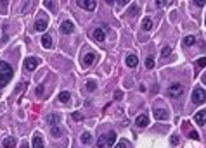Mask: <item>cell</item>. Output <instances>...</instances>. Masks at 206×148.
<instances>
[{"label":"cell","mask_w":206,"mask_h":148,"mask_svg":"<svg viewBox=\"0 0 206 148\" xmlns=\"http://www.w3.org/2000/svg\"><path fill=\"white\" fill-rule=\"evenodd\" d=\"M12 74H14L12 67H11L7 62L0 60V88H4L5 84L12 79Z\"/></svg>","instance_id":"cell-1"},{"label":"cell","mask_w":206,"mask_h":148,"mask_svg":"<svg viewBox=\"0 0 206 148\" xmlns=\"http://www.w3.org/2000/svg\"><path fill=\"white\" fill-rule=\"evenodd\" d=\"M184 95V86L179 83L171 84L170 88H168V96H171V98H179V96Z\"/></svg>","instance_id":"cell-2"},{"label":"cell","mask_w":206,"mask_h":148,"mask_svg":"<svg viewBox=\"0 0 206 148\" xmlns=\"http://www.w3.org/2000/svg\"><path fill=\"white\" fill-rule=\"evenodd\" d=\"M192 102L196 105L203 103V102H206V92L203 90V88H196L192 92Z\"/></svg>","instance_id":"cell-3"},{"label":"cell","mask_w":206,"mask_h":148,"mask_svg":"<svg viewBox=\"0 0 206 148\" xmlns=\"http://www.w3.org/2000/svg\"><path fill=\"white\" fill-rule=\"evenodd\" d=\"M76 4H78L82 9L88 10V12L95 10V7H97V2H95V0H76Z\"/></svg>","instance_id":"cell-4"},{"label":"cell","mask_w":206,"mask_h":148,"mask_svg":"<svg viewBox=\"0 0 206 148\" xmlns=\"http://www.w3.org/2000/svg\"><path fill=\"white\" fill-rule=\"evenodd\" d=\"M47 24H48V19L45 16H38V19L35 21V29L42 33V31L47 29Z\"/></svg>","instance_id":"cell-5"},{"label":"cell","mask_w":206,"mask_h":148,"mask_svg":"<svg viewBox=\"0 0 206 148\" xmlns=\"http://www.w3.org/2000/svg\"><path fill=\"white\" fill-rule=\"evenodd\" d=\"M40 60L36 59V57H28L26 60H24V69L26 71H35L36 67H38Z\"/></svg>","instance_id":"cell-6"},{"label":"cell","mask_w":206,"mask_h":148,"mask_svg":"<svg viewBox=\"0 0 206 148\" xmlns=\"http://www.w3.org/2000/svg\"><path fill=\"white\" fill-rule=\"evenodd\" d=\"M73 31H75V24H73L69 19L62 21V24H61V33H64V35H69V33H73Z\"/></svg>","instance_id":"cell-7"},{"label":"cell","mask_w":206,"mask_h":148,"mask_svg":"<svg viewBox=\"0 0 206 148\" xmlns=\"http://www.w3.org/2000/svg\"><path fill=\"white\" fill-rule=\"evenodd\" d=\"M94 60H95V53H87V55H83V59H82V67L83 69H87V67H90V65L94 64Z\"/></svg>","instance_id":"cell-8"},{"label":"cell","mask_w":206,"mask_h":148,"mask_svg":"<svg viewBox=\"0 0 206 148\" xmlns=\"http://www.w3.org/2000/svg\"><path fill=\"white\" fill-rule=\"evenodd\" d=\"M92 38L95 40V41H104V38H106L104 29H102V28H95V29L92 31Z\"/></svg>","instance_id":"cell-9"},{"label":"cell","mask_w":206,"mask_h":148,"mask_svg":"<svg viewBox=\"0 0 206 148\" xmlns=\"http://www.w3.org/2000/svg\"><path fill=\"white\" fill-rule=\"evenodd\" d=\"M153 114H154V117L158 119V121H166L168 119V110H165V109H156Z\"/></svg>","instance_id":"cell-10"},{"label":"cell","mask_w":206,"mask_h":148,"mask_svg":"<svg viewBox=\"0 0 206 148\" xmlns=\"http://www.w3.org/2000/svg\"><path fill=\"white\" fill-rule=\"evenodd\" d=\"M135 124L139 127H145V126H149V115H145V114H142V115H139L135 121Z\"/></svg>","instance_id":"cell-11"},{"label":"cell","mask_w":206,"mask_h":148,"mask_svg":"<svg viewBox=\"0 0 206 148\" xmlns=\"http://www.w3.org/2000/svg\"><path fill=\"white\" fill-rule=\"evenodd\" d=\"M194 119H196V122L199 124V126H203L206 122V110H199V112L194 114Z\"/></svg>","instance_id":"cell-12"},{"label":"cell","mask_w":206,"mask_h":148,"mask_svg":"<svg viewBox=\"0 0 206 148\" xmlns=\"http://www.w3.org/2000/svg\"><path fill=\"white\" fill-rule=\"evenodd\" d=\"M139 12H141V7H139V5H132L125 16H127V18H135V16H139Z\"/></svg>","instance_id":"cell-13"},{"label":"cell","mask_w":206,"mask_h":148,"mask_svg":"<svg viewBox=\"0 0 206 148\" xmlns=\"http://www.w3.org/2000/svg\"><path fill=\"white\" fill-rule=\"evenodd\" d=\"M125 62H127L128 67H132V69H133V67H137V64H139V59H137L135 55H128L127 59H125Z\"/></svg>","instance_id":"cell-14"},{"label":"cell","mask_w":206,"mask_h":148,"mask_svg":"<svg viewBox=\"0 0 206 148\" xmlns=\"http://www.w3.org/2000/svg\"><path fill=\"white\" fill-rule=\"evenodd\" d=\"M33 148H44V138L40 134L33 136Z\"/></svg>","instance_id":"cell-15"},{"label":"cell","mask_w":206,"mask_h":148,"mask_svg":"<svg viewBox=\"0 0 206 148\" xmlns=\"http://www.w3.org/2000/svg\"><path fill=\"white\" fill-rule=\"evenodd\" d=\"M42 45H44L45 48H52V38H50V35L42 36Z\"/></svg>","instance_id":"cell-16"},{"label":"cell","mask_w":206,"mask_h":148,"mask_svg":"<svg viewBox=\"0 0 206 148\" xmlns=\"http://www.w3.org/2000/svg\"><path fill=\"white\" fill-rule=\"evenodd\" d=\"M2 146L4 148H16V141H14V138H5Z\"/></svg>","instance_id":"cell-17"},{"label":"cell","mask_w":206,"mask_h":148,"mask_svg":"<svg viewBox=\"0 0 206 148\" xmlns=\"http://www.w3.org/2000/svg\"><path fill=\"white\" fill-rule=\"evenodd\" d=\"M142 28H144L145 31L153 29V19H151V18H145L144 21H142Z\"/></svg>","instance_id":"cell-18"},{"label":"cell","mask_w":206,"mask_h":148,"mask_svg":"<svg viewBox=\"0 0 206 148\" xmlns=\"http://www.w3.org/2000/svg\"><path fill=\"white\" fill-rule=\"evenodd\" d=\"M80 139H82V143H90V141H92V134H90L88 131H85V133H82Z\"/></svg>","instance_id":"cell-19"},{"label":"cell","mask_w":206,"mask_h":148,"mask_svg":"<svg viewBox=\"0 0 206 148\" xmlns=\"http://www.w3.org/2000/svg\"><path fill=\"white\" fill-rule=\"evenodd\" d=\"M47 121H48L50 126H56L57 122H59V115H57V114H50V115L47 117Z\"/></svg>","instance_id":"cell-20"},{"label":"cell","mask_w":206,"mask_h":148,"mask_svg":"<svg viewBox=\"0 0 206 148\" xmlns=\"http://www.w3.org/2000/svg\"><path fill=\"white\" fill-rule=\"evenodd\" d=\"M106 138H107V145H114V141H116V133H114V131H111V133H107V136H106Z\"/></svg>","instance_id":"cell-21"},{"label":"cell","mask_w":206,"mask_h":148,"mask_svg":"<svg viewBox=\"0 0 206 148\" xmlns=\"http://www.w3.org/2000/svg\"><path fill=\"white\" fill-rule=\"evenodd\" d=\"M50 134H52L54 138H59V136H62V131H61V127L52 126V129H50Z\"/></svg>","instance_id":"cell-22"},{"label":"cell","mask_w":206,"mask_h":148,"mask_svg":"<svg viewBox=\"0 0 206 148\" xmlns=\"http://www.w3.org/2000/svg\"><path fill=\"white\" fill-rule=\"evenodd\" d=\"M69 93L68 92H62V93H59V102H62V103H66V102H69Z\"/></svg>","instance_id":"cell-23"},{"label":"cell","mask_w":206,"mask_h":148,"mask_svg":"<svg viewBox=\"0 0 206 148\" xmlns=\"http://www.w3.org/2000/svg\"><path fill=\"white\" fill-rule=\"evenodd\" d=\"M196 43V38H194V36H185L184 38V45L185 47H191V45H194Z\"/></svg>","instance_id":"cell-24"},{"label":"cell","mask_w":206,"mask_h":148,"mask_svg":"<svg viewBox=\"0 0 206 148\" xmlns=\"http://www.w3.org/2000/svg\"><path fill=\"white\" fill-rule=\"evenodd\" d=\"M45 5H47V9L50 12H56V2L54 0H45Z\"/></svg>","instance_id":"cell-25"},{"label":"cell","mask_w":206,"mask_h":148,"mask_svg":"<svg viewBox=\"0 0 206 148\" xmlns=\"http://www.w3.org/2000/svg\"><path fill=\"white\" fill-rule=\"evenodd\" d=\"M106 141H107V138H106V136H101V138L97 139V148H104L106 145H107Z\"/></svg>","instance_id":"cell-26"},{"label":"cell","mask_w":206,"mask_h":148,"mask_svg":"<svg viewBox=\"0 0 206 148\" xmlns=\"http://www.w3.org/2000/svg\"><path fill=\"white\" fill-rule=\"evenodd\" d=\"M85 88H87L88 92H95L97 84H95V81H87V84H85Z\"/></svg>","instance_id":"cell-27"},{"label":"cell","mask_w":206,"mask_h":148,"mask_svg":"<svg viewBox=\"0 0 206 148\" xmlns=\"http://www.w3.org/2000/svg\"><path fill=\"white\" fill-rule=\"evenodd\" d=\"M154 64H156V62H154L153 57H147V59H145V67H147V69H153Z\"/></svg>","instance_id":"cell-28"},{"label":"cell","mask_w":206,"mask_h":148,"mask_svg":"<svg viewBox=\"0 0 206 148\" xmlns=\"http://www.w3.org/2000/svg\"><path fill=\"white\" fill-rule=\"evenodd\" d=\"M196 65L199 67V69H203L206 65V57H201V59H197V62H196Z\"/></svg>","instance_id":"cell-29"},{"label":"cell","mask_w":206,"mask_h":148,"mask_svg":"<svg viewBox=\"0 0 206 148\" xmlns=\"http://www.w3.org/2000/svg\"><path fill=\"white\" fill-rule=\"evenodd\" d=\"M173 0H156V4L159 5V7H165V5H168V4H171Z\"/></svg>","instance_id":"cell-30"},{"label":"cell","mask_w":206,"mask_h":148,"mask_svg":"<svg viewBox=\"0 0 206 148\" xmlns=\"http://www.w3.org/2000/svg\"><path fill=\"white\" fill-rule=\"evenodd\" d=\"M170 53H171V48H170V47H165V48L161 50V57H168Z\"/></svg>","instance_id":"cell-31"},{"label":"cell","mask_w":206,"mask_h":148,"mask_svg":"<svg viewBox=\"0 0 206 148\" xmlns=\"http://www.w3.org/2000/svg\"><path fill=\"white\" fill-rule=\"evenodd\" d=\"M189 138H191V139H196V141H197V139H199L197 131H189Z\"/></svg>","instance_id":"cell-32"},{"label":"cell","mask_w":206,"mask_h":148,"mask_svg":"<svg viewBox=\"0 0 206 148\" xmlns=\"http://www.w3.org/2000/svg\"><path fill=\"white\" fill-rule=\"evenodd\" d=\"M71 117L75 119V121H82V119H83V115H82L80 112H73V114H71Z\"/></svg>","instance_id":"cell-33"},{"label":"cell","mask_w":206,"mask_h":148,"mask_svg":"<svg viewBox=\"0 0 206 148\" xmlns=\"http://www.w3.org/2000/svg\"><path fill=\"white\" fill-rule=\"evenodd\" d=\"M170 143L173 145V146H177V145H179V136H177V134H173V136L170 138Z\"/></svg>","instance_id":"cell-34"},{"label":"cell","mask_w":206,"mask_h":148,"mask_svg":"<svg viewBox=\"0 0 206 148\" xmlns=\"http://www.w3.org/2000/svg\"><path fill=\"white\" fill-rule=\"evenodd\" d=\"M114 148H127V141H125V139H121V141H118V143L114 145Z\"/></svg>","instance_id":"cell-35"},{"label":"cell","mask_w":206,"mask_h":148,"mask_svg":"<svg viewBox=\"0 0 206 148\" xmlns=\"http://www.w3.org/2000/svg\"><path fill=\"white\" fill-rule=\"evenodd\" d=\"M204 4H206V0H194V5H196V7H203Z\"/></svg>","instance_id":"cell-36"},{"label":"cell","mask_w":206,"mask_h":148,"mask_svg":"<svg viewBox=\"0 0 206 148\" xmlns=\"http://www.w3.org/2000/svg\"><path fill=\"white\" fill-rule=\"evenodd\" d=\"M36 96H44V86H42V84L36 88Z\"/></svg>","instance_id":"cell-37"},{"label":"cell","mask_w":206,"mask_h":148,"mask_svg":"<svg viewBox=\"0 0 206 148\" xmlns=\"http://www.w3.org/2000/svg\"><path fill=\"white\" fill-rule=\"evenodd\" d=\"M114 98H116V100H121V98H123V93L121 92H116V93H114Z\"/></svg>","instance_id":"cell-38"},{"label":"cell","mask_w":206,"mask_h":148,"mask_svg":"<svg viewBox=\"0 0 206 148\" xmlns=\"http://www.w3.org/2000/svg\"><path fill=\"white\" fill-rule=\"evenodd\" d=\"M116 2H118V5H127L130 0H116Z\"/></svg>","instance_id":"cell-39"},{"label":"cell","mask_w":206,"mask_h":148,"mask_svg":"<svg viewBox=\"0 0 206 148\" xmlns=\"http://www.w3.org/2000/svg\"><path fill=\"white\" fill-rule=\"evenodd\" d=\"M139 90H141V92L144 93V92H145V84H141V86H139Z\"/></svg>","instance_id":"cell-40"},{"label":"cell","mask_w":206,"mask_h":148,"mask_svg":"<svg viewBox=\"0 0 206 148\" xmlns=\"http://www.w3.org/2000/svg\"><path fill=\"white\" fill-rule=\"evenodd\" d=\"M21 148H30V146H28V143H23V145H21Z\"/></svg>","instance_id":"cell-41"},{"label":"cell","mask_w":206,"mask_h":148,"mask_svg":"<svg viewBox=\"0 0 206 148\" xmlns=\"http://www.w3.org/2000/svg\"><path fill=\"white\" fill-rule=\"evenodd\" d=\"M106 2H107V4H113V2H114V0H106Z\"/></svg>","instance_id":"cell-42"},{"label":"cell","mask_w":206,"mask_h":148,"mask_svg":"<svg viewBox=\"0 0 206 148\" xmlns=\"http://www.w3.org/2000/svg\"><path fill=\"white\" fill-rule=\"evenodd\" d=\"M204 24H206V19H204Z\"/></svg>","instance_id":"cell-43"}]
</instances>
